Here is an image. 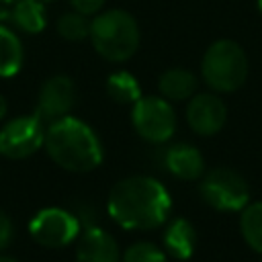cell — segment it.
<instances>
[{"instance_id": "obj_12", "label": "cell", "mask_w": 262, "mask_h": 262, "mask_svg": "<svg viewBox=\"0 0 262 262\" xmlns=\"http://www.w3.org/2000/svg\"><path fill=\"white\" fill-rule=\"evenodd\" d=\"M168 172L180 180H201L205 174V158L190 143H174L164 154Z\"/></svg>"}, {"instance_id": "obj_27", "label": "cell", "mask_w": 262, "mask_h": 262, "mask_svg": "<svg viewBox=\"0 0 262 262\" xmlns=\"http://www.w3.org/2000/svg\"><path fill=\"white\" fill-rule=\"evenodd\" d=\"M41 2H51V0H41Z\"/></svg>"}, {"instance_id": "obj_6", "label": "cell", "mask_w": 262, "mask_h": 262, "mask_svg": "<svg viewBox=\"0 0 262 262\" xmlns=\"http://www.w3.org/2000/svg\"><path fill=\"white\" fill-rule=\"evenodd\" d=\"M131 123L149 143H166L176 131V111L164 96H141L131 104Z\"/></svg>"}, {"instance_id": "obj_28", "label": "cell", "mask_w": 262, "mask_h": 262, "mask_svg": "<svg viewBox=\"0 0 262 262\" xmlns=\"http://www.w3.org/2000/svg\"><path fill=\"white\" fill-rule=\"evenodd\" d=\"M260 262H262V260H260Z\"/></svg>"}, {"instance_id": "obj_21", "label": "cell", "mask_w": 262, "mask_h": 262, "mask_svg": "<svg viewBox=\"0 0 262 262\" xmlns=\"http://www.w3.org/2000/svg\"><path fill=\"white\" fill-rule=\"evenodd\" d=\"M12 235H14L12 221L4 211H0V250H4L12 242Z\"/></svg>"}, {"instance_id": "obj_18", "label": "cell", "mask_w": 262, "mask_h": 262, "mask_svg": "<svg viewBox=\"0 0 262 262\" xmlns=\"http://www.w3.org/2000/svg\"><path fill=\"white\" fill-rule=\"evenodd\" d=\"M106 92L119 104H135L141 98L139 82L133 74L121 70L106 78Z\"/></svg>"}, {"instance_id": "obj_23", "label": "cell", "mask_w": 262, "mask_h": 262, "mask_svg": "<svg viewBox=\"0 0 262 262\" xmlns=\"http://www.w3.org/2000/svg\"><path fill=\"white\" fill-rule=\"evenodd\" d=\"M6 111H8V104H6V98L0 94V121L6 117Z\"/></svg>"}, {"instance_id": "obj_20", "label": "cell", "mask_w": 262, "mask_h": 262, "mask_svg": "<svg viewBox=\"0 0 262 262\" xmlns=\"http://www.w3.org/2000/svg\"><path fill=\"white\" fill-rule=\"evenodd\" d=\"M121 262H168V254L151 242H137L123 252Z\"/></svg>"}, {"instance_id": "obj_11", "label": "cell", "mask_w": 262, "mask_h": 262, "mask_svg": "<svg viewBox=\"0 0 262 262\" xmlns=\"http://www.w3.org/2000/svg\"><path fill=\"white\" fill-rule=\"evenodd\" d=\"M117 239L102 227L90 225L76 239V262H121Z\"/></svg>"}, {"instance_id": "obj_8", "label": "cell", "mask_w": 262, "mask_h": 262, "mask_svg": "<svg viewBox=\"0 0 262 262\" xmlns=\"http://www.w3.org/2000/svg\"><path fill=\"white\" fill-rule=\"evenodd\" d=\"M31 237L45 248H63L78 239L80 235V221L66 209L47 207L35 213L29 223Z\"/></svg>"}, {"instance_id": "obj_4", "label": "cell", "mask_w": 262, "mask_h": 262, "mask_svg": "<svg viewBox=\"0 0 262 262\" xmlns=\"http://www.w3.org/2000/svg\"><path fill=\"white\" fill-rule=\"evenodd\" d=\"M201 76L217 94L235 92L248 78V55L244 47L231 39L211 43L201 59Z\"/></svg>"}, {"instance_id": "obj_26", "label": "cell", "mask_w": 262, "mask_h": 262, "mask_svg": "<svg viewBox=\"0 0 262 262\" xmlns=\"http://www.w3.org/2000/svg\"><path fill=\"white\" fill-rule=\"evenodd\" d=\"M0 2H16V0H0Z\"/></svg>"}, {"instance_id": "obj_16", "label": "cell", "mask_w": 262, "mask_h": 262, "mask_svg": "<svg viewBox=\"0 0 262 262\" xmlns=\"http://www.w3.org/2000/svg\"><path fill=\"white\" fill-rule=\"evenodd\" d=\"M25 59L20 39L8 29L0 25V78L14 76Z\"/></svg>"}, {"instance_id": "obj_10", "label": "cell", "mask_w": 262, "mask_h": 262, "mask_svg": "<svg viewBox=\"0 0 262 262\" xmlns=\"http://www.w3.org/2000/svg\"><path fill=\"white\" fill-rule=\"evenodd\" d=\"M76 104V86L72 78L68 76H51L45 80V84L39 90V100H37V117L43 123H53L66 115Z\"/></svg>"}, {"instance_id": "obj_25", "label": "cell", "mask_w": 262, "mask_h": 262, "mask_svg": "<svg viewBox=\"0 0 262 262\" xmlns=\"http://www.w3.org/2000/svg\"><path fill=\"white\" fill-rule=\"evenodd\" d=\"M258 10L262 12V0H258Z\"/></svg>"}, {"instance_id": "obj_13", "label": "cell", "mask_w": 262, "mask_h": 262, "mask_svg": "<svg viewBox=\"0 0 262 262\" xmlns=\"http://www.w3.org/2000/svg\"><path fill=\"white\" fill-rule=\"evenodd\" d=\"M196 246V229L194 225L180 217L168 223L164 231V252L176 260H188Z\"/></svg>"}, {"instance_id": "obj_3", "label": "cell", "mask_w": 262, "mask_h": 262, "mask_svg": "<svg viewBox=\"0 0 262 262\" xmlns=\"http://www.w3.org/2000/svg\"><path fill=\"white\" fill-rule=\"evenodd\" d=\"M90 41L100 57L108 61H127L139 47L137 20L121 8L96 12L90 20Z\"/></svg>"}, {"instance_id": "obj_24", "label": "cell", "mask_w": 262, "mask_h": 262, "mask_svg": "<svg viewBox=\"0 0 262 262\" xmlns=\"http://www.w3.org/2000/svg\"><path fill=\"white\" fill-rule=\"evenodd\" d=\"M0 262H18V260H14L10 256H0Z\"/></svg>"}, {"instance_id": "obj_2", "label": "cell", "mask_w": 262, "mask_h": 262, "mask_svg": "<svg viewBox=\"0 0 262 262\" xmlns=\"http://www.w3.org/2000/svg\"><path fill=\"white\" fill-rule=\"evenodd\" d=\"M45 149L47 156L63 170L84 174L102 164V143L94 129L72 117L66 115L45 129Z\"/></svg>"}, {"instance_id": "obj_9", "label": "cell", "mask_w": 262, "mask_h": 262, "mask_svg": "<svg viewBox=\"0 0 262 262\" xmlns=\"http://www.w3.org/2000/svg\"><path fill=\"white\" fill-rule=\"evenodd\" d=\"M225 121L227 106L217 92H196L188 98L186 123L196 135H215L225 127Z\"/></svg>"}, {"instance_id": "obj_22", "label": "cell", "mask_w": 262, "mask_h": 262, "mask_svg": "<svg viewBox=\"0 0 262 262\" xmlns=\"http://www.w3.org/2000/svg\"><path fill=\"white\" fill-rule=\"evenodd\" d=\"M70 4L74 6V10L90 16V14L100 12V8L104 6V0H70Z\"/></svg>"}, {"instance_id": "obj_5", "label": "cell", "mask_w": 262, "mask_h": 262, "mask_svg": "<svg viewBox=\"0 0 262 262\" xmlns=\"http://www.w3.org/2000/svg\"><path fill=\"white\" fill-rule=\"evenodd\" d=\"M201 199L215 211H242L250 203L246 178L231 168H213L201 176Z\"/></svg>"}, {"instance_id": "obj_19", "label": "cell", "mask_w": 262, "mask_h": 262, "mask_svg": "<svg viewBox=\"0 0 262 262\" xmlns=\"http://www.w3.org/2000/svg\"><path fill=\"white\" fill-rule=\"evenodd\" d=\"M57 33L66 41H84L86 37H90L88 14H82L78 10L61 14L57 20Z\"/></svg>"}, {"instance_id": "obj_14", "label": "cell", "mask_w": 262, "mask_h": 262, "mask_svg": "<svg viewBox=\"0 0 262 262\" xmlns=\"http://www.w3.org/2000/svg\"><path fill=\"white\" fill-rule=\"evenodd\" d=\"M196 76L186 68H170L158 80L160 94L170 102L188 100L192 94H196Z\"/></svg>"}, {"instance_id": "obj_7", "label": "cell", "mask_w": 262, "mask_h": 262, "mask_svg": "<svg viewBox=\"0 0 262 262\" xmlns=\"http://www.w3.org/2000/svg\"><path fill=\"white\" fill-rule=\"evenodd\" d=\"M45 143V123L37 115L14 117L0 129V156L25 160Z\"/></svg>"}, {"instance_id": "obj_15", "label": "cell", "mask_w": 262, "mask_h": 262, "mask_svg": "<svg viewBox=\"0 0 262 262\" xmlns=\"http://www.w3.org/2000/svg\"><path fill=\"white\" fill-rule=\"evenodd\" d=\"M8 16L20 31L31 35L45 29V8L41 0H16Z\"/></svg>"}, {"instance_id": "obj_1", "label": "cell", "mask_w": 262, "mask_h": 262, "mask_svg": "<svg viewBox=\"0 0 262 262\" xmlns=\"http://www.w3.org/2000/svg\"><path fill=\"white\" fill-rule=\"evenodd\" d=\"M106 209L111 219L123 229H158L172 213V196L158 178L133 174L121 178L111 188Z\"/></svg>"}, {"instance_id": "obj_17", "label": "cell", "mask_w": 262, "mask_h": 262, "mask_svg": "<svg viewBox=\"0 0 262 262\" xmlns=\"http://www.w3.org/2000/svg\"><path fill=\"white\" fill-rule=\"evenodd\" d=\"M239 231L244 242L262 256V201L248 203L239 211Z\"/></svg>"}]
</instances>
